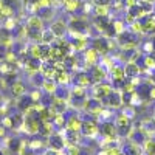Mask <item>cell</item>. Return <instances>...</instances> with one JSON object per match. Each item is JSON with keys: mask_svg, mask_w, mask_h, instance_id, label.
Segmentation results:
<instances>
[{"mask_svg": "<svg viewBox=\"0 0 155 155\" xmlns=\"http://www.w3.org/2000/svg\"><path fill=\"white\" fill-rule=\"evenodd\" d=\"M28 30H41L42 31V20L39 17H30L28 19Z\"/></svg>", "mask_w": 155, "mask_h": 155, "instance_id": "obj_1", "label": "cell"}, {"mask_svg": "<svg viewBox=\"0 0 155 155\" xmlns=\"http://www.w3.org/2000/svg\"><path fill=\"white\" fill-rule=\"evenodd\" d=\"M109 93H110L109 85H98V87L95 88V96H96V98H104V96H107Z\"/></svg>", "mask_w": 155, "mask_h": 155, "instance_id": "obj_2", "label": "cell"}, {"mask_svg": "<svg viewBox=\"0 0 155 155\" xmlns=\"http://www.w3.org/2000/svg\"><path fill=\"white\" fill-rule=\"evenodd\" d=\"M11 92H12V95H14V96H20L25 92V87H23L22 82H14V84H12V87H11Z\"/></svg>", "mask_w": 155, "mask_h": 155, "instance_id": "obj_3", "label": "cell"}, {"mask_svg": "<svg viewBox=\"0 0 155 155\" xmlns=\"http://www.w3.org/2000/svg\"><path fill=\"white\" fill-rule=\"evenodd\" d=\"M51 31H53L56 36H62L64 31H65V25H64L62 22H56V23L53 25V28H51Z\"/></svg>", "mask_w": 155, "mask_h": 155, "instance_id": "obj_4", "label": "cell"}, {"mask_svg": "<svg viewBox=\"0 0 155 155\" xmlns=\"http://www.w3.org/2000/svg\"><path fill=\"white\" fill-rule=\"evenodd\" d=\"M141 28H143V31H146V33H152V31H155V17H150V19H149Z\"/></svg>", "mask_w": 155, "mask_h": 155, "instance_id": "obj_5", "label": "cell"}, {"mask_svg": "<svg viewBox=\"0 0 155 155\" xmlns=\"http://www.w3.org/2000/svg\"><path fill=\"white\" fill-rule=\"evenodd\" d=\"M126 73L129 76H137L138 74V67H137V64L135 62H129V65L126 68Z\"/></svg>", "mask_w": 155, "mask_h": 155, "instance_id": "obj_6", "label": "cell"}, {"mask_svg": "<svg viewBox=\"0 0 155 155\" xmlns=\"http://www.w3.org/2000/svg\"><path fill=\"white\" fill-rule=\"evenodd\" d=\"M144 149H146V152H147L149 155H155V141L149 140L147 143L144 144Z\"/></svg>", "mask_w": 155, "mask_h": 155, "instance_id": "obj_7", "label": "cell"}, {"mask_svg": "<svg viewBox=\"0 0 155 155\" xmlns=\"http://www.w3.org/2000/svg\"><path fill=\"white\" fill-rule=\"evenodd\" d=\"M85 56H87V61L88 62H95L96 61V51L95 50H88L87 53H85Z\"/></svg>", "mask_w": 155, "mask_h": 155, "instance_id": "obj_8", "label": "cell"}, {"mask_svg": "<svg viewBox=\"0 0 155 155\" xmlns=\"http://www.w3.org/2000/svg\"><path fill=\"white\" fill-rule=\"evenodd\" d=\"M76 5H78L76 0H67V9H71V11H73V9L76 8Z\"/></svg>", "mask_w": 155, "mask_h": 155, "instance_id": "obj_9", "label": "cell"}, {"mask_svg": "<svg viewBox=\"0 0 155 155\" xmlns=\"http://www.w3.org/2000/svg\"><path fill=\"white\" fill-rule=\"evenodd\" d=\"M115 30H116V33L123 31V23L121 22H115Z\"/></svg>", "mask_w": 155, "mask_h": 155, "instance_id": "obj_10", "label": "cell"}, {"mask_svg": "<svg viewBox=\"0 0 155 155\" xmlns=\"http://www.w3.org/2000/svg\"><path fill=\"white\" fill-rule=\"evenodd\" d=\"M39 98H41V93H39V92H33L31 93V99L33 101H39Z\"/></svg>", "mask_w": 155, "mask_h": 155, "instance_id": "obj_11", "label": "cell"}, {"mask_svg": "<svg viewBox=\"0 0 155 155\" xmlns=\"http://www.w3.org/2000/svg\"><path fill=\"white\" fill-rule=\"evenodd\" d=\"M44 85L47 87L48 92H53V90H54V87H53V84H51V82H47V84H44Z\"/></svg>", "mask_w": 155, "mask_h": 155, "instance_id": "obj_12", "label": "cell"}, {"mask_svg": "<svg viewBox=\"0 0 155 155\" xmlns=\"http://www.w3.org/2000/svg\"><path fill=\"white\" fill-rule=\"evenodd\" d=\"M96 2H98L99 5H106V3L109 2V0H96Z\"/></svg>", "mask_w": 155, "mask_h": 155, "instance_id": "obj_13", "label": "cell"}, {"mask_svg": "<svg viewBox=\"0 0 155 155\" xmlns=\"http://www.w3.org/2000/svg\"><path fill=\"white\" fill-rule=\"evenodd\" d=\"M2 87H3V81H2V79H0V88H2Z\"/></svg>", "mask_w": 155, "mask_h": 155, "instance_id": "obj_14", "label": "cell"}]
</instances>
